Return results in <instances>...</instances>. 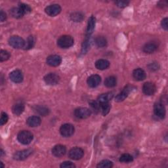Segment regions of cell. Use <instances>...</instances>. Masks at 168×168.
Listing matches in <instances>:
<instances>
[{"label": "cell", "instance_id": "8fae6325", "mask_svg": "<svg viewBox=\"0 0 168 168\" xmlns=\"http://www.w3.org/2000/svg\"><path fill=\"white\" fill-rule=\"evenodd\" d=\"M101 82V77L100 76L97 74H93L89 76L87 79V84L88 86L91 88H95L99 86V84Z\"/></svg>", "mask_w": 168, "mask_h": 168}, {"label": "cell", "instance_id": "2e32d148", "mask_svg": "<svg viewBox=\"0 0 168 168\" xmlns=\"http://www.w3.org/2000/svg\"><path fill=\"white\" fill-rule=\"evenodd\" d=\"M66 153V148L64 145L57 144L52 149V154L56 157H61L64 156Z\"/></svg>", "mask_w": 168, "mask_h": 168}, {"label": "cell", "instance_id": "4dcf8cb0", "mask_svg": "<svg viewBox=\"0 0 168 168\" xmlns=\"http://www.w3.org/2000/svg\"><path fill=\"white\" fill-rule=\"evenodd\" d=\"M113 166V162L108 160H104L101 161H100L97 166L99 168H111Z\"/></svg>", "mask_w": 168, "mask_h": 168}, {"label": "cell", "instance_id": "60d3db41", "mask_svg": "<svg viewBox=\"0 0 168 168\" xmlns=\"http://www.w3.org/2000/svg\"><path fill=\"white\" fill-rule=\"evenodd\" d=\"M167 18H165L163 20H161V26L163 29L165 30H167L168 29V24H167Z\"/></svg>", "mask_w": 168, "mask_h": 168}, {"label": "cell", "instance_id": "30bf717a", "mask_svg": "<svg viewBox=\"0 0 168 168\" xmlns=\"http://www.w3.org/2000/svg\"><path fill=\"white\" fill-rule=\"evenodd\" d=\"M143 91L146 95L151 96L156 93V87L153 83L146 82L144 83L143 86Z\"/></svg>", "mask_w": 168, "mask_h": 168}, {"label": "cell", "instance_id": "5b68a950", "mask_svg": "<svg viewBox=\"0 0 168 168\" xmlns=\"http://www.w3.org/2000/svg\"><path fill=\"white\" fill-rule=\"evenodd\" d=\"M154 114L160 119H164L166 113L164 104L161 102L156 103L154 106Z\"/></svg>", "mask_w": 168, "mask_h": 168}, {"label": "cell", "instance_id": "7a4b0ae2", "mask_svg": "<svg viewBox=\"0 0 168 168\" xmlns=\"http://www.w3.org/2000/svg\"><path fill=\"white\" fill-rule=\"evenodd\" d=\"M33 134L29 131H21L17 135L18 141L22 144H29L33 140Z\"/></svg>", "mask_w": 168, "mask_h": 168}, {"label": "cell", "instance_id": "d590c367", "mask_svg": "<svg viewBox=\"0 0 168 168\" xmlns=\"http://www.w3.org/2000/svg\"><path fill=\"white\" fill-rule=\"evenodd\" d=\"M8 120H9V117H8L7 114L2 112L1 114V119H0V125L3 126L7 122Z\"/></svg>", "mask_w": 168, "mask_h": 168}, {"label": "cell", "instance_id": "3957f363", "mask_svg": "<svg viewBox=\"0 0 168 168\" xmlns=\"http://www.w3.org/2000/svg\"><path fill=\"white\" fill-rule=\"evenodd\" d=\"M9 43L11 47L15 49H20L24 47L25 42L21 37L18 36H13L9 38Z\"/></svg>", "mask_w": 168, "mask_h": 168}, {"label": "cell", "instance_id": "9c48e42d", "mask_svg": "<svg viewBox=\"0 0 168 168\" xmlns=\"http://www.w3.org/2000/svg\"><path fill=\"white\" fill-rule=\"evenodd\" d=\"M46 13L50 16H55L61 12V7L58 4L50 5L45 9Z\"/></svg>", "mask_w": 168, "mask_h": 168}, {"label": "cell", "instance_id": "d6986e66", "mask_svg": "<svg viewBox=\"0 0 168 168\" xmlns=\"http://www.w3.org/2000/svg\"><path fill=\"white\" fill-rule=\"evenodd\" d=\"M114 93L113 92H108L101 94L98 97L97 101L99 104L100 103H108L110 100L113 98Z\"/></svg>", "mask_w": 168, "mask_h": 168}, {"label": "cell", "instance_id": "836d02e7", "mask_svg": "<svg viewBox=\"0 0 168 168\" xmlns=\"http://www.w3.org/2000/svg\"><path fill=\"white\" fill-rule=\"evenodd\" d=\"M10 53L5 50H1L0 51V61L3 62V61L7 60L10 58Z\"/></svg>", "mask_w": 168, "mask_h": 168}, {"label": "cell", "instance_id": "603a6c76", "mask_svg": "<svg viewBox=\"0 0 168 168\" xmlns=\"http://www.w3.org/2000/svg\"><path fill=\"white\" fill-rule=\"evenodd\" d=\"M158 47L154 43H147L145 46L143 47V51L146 53H153L154 51H156Z\"/></svg>", "mask_w": 168, "mask_h": 168}, {"label": "cell", "instance_id": "7bdbcfd3", "mask_svg": "<svg viewBox=\"0 0 168 168\" xmlns=\"http://www.w3.org/2000/svg\"><path fill=\"white\" fill-rule=\"evenodd\" d=\"M167 2H160L159 3H158V7H160L161 8H163V7H165V5H164V3H166Z\"/></svg>", "mask_w": 168, "mask_h": 168}, {"label": "cell", "instance_id": "484cf974", "mask_svg": "<svg viewBox=\"0 0 168 168\" xmlns=\"http://www.w3.org/2000/svg\"><path fill=\"white\" fill-rule=\"evenodd\" d=\"M95 43L99 47H104L107 45V40L103 36H98L95 40Z\"/></svg>", "mask_w": 168, "mask_h": 168}, {"label": "cell", "instance_id": "e0dca14e", "mask_svg": "<svg viewBox=\"0 0 168 168\" xmlns=\"http://www.w3.org/2000/svg\"><path fill=\"white\" fill-rule=\"evenodd\" d=\"M42 120L39 116H30L26 120L27 125L31 127H36L41 124Z\"/></svg>", "mask_w": 168, "mask_h": 168}, {"label": "cell", "instance_id": "44dd1931", "mask_svg": "<svg viewBox=\"0 0 168 168\" xmlns=\"http://www.w3.org/2000/svg\"><path fill=\"white\" fill-rule=\"evenodd\" d=\"M95 23H96V19H95V16H91V17L89 19L87 23V33L88 35H90L93 33L95 27Z\"/></svg>", "mask_w": 168, "mask_h": 168}, {"label": "cell", "instance_id": "f1b7e54d", "mask_svg": "<svg viewBox=\"0 0 168 168\" xmlns=\"http://www.w3.org/2000/svg\"><path fill=\"white\" fill-rule=\"evenodd\" d=\"M100 110L103 116H106L110 110V105L109 103H104L100 104Z\"/></svg>", "mask_w": 168, "mask_h": 168}, {"label": "cell", "instance_id": "83f0119b", "mask_svg": "<svg viewBox=\"0 0 168 168\" xmlns=\"http://www.w3.org/2000/svg\"><path fill=\"white\" fill-rule=\"evenodd\" d=\"M33 110H34L36 113L39 114L40 115L46 116L49 114V110L47 108L45 107V106H36L34 108H33Z\"/></svg>", "mask_w": 168, "mask_h": 168}, {"label": "cell", "instance_id": "e575fe53", "mask_svg": "<svg viewBox=\"0 0 168 168\" xmlns=\"http://www.w3.org/2000/svg\"><path fill=\"white\" fill-rule=\"evenodd\" d=\"M89 104H90V106L91 109L95 112V113H97L100 110V104L98 103V101H95V100H91L89 102Z\"/></svg>", "mask_w": 168, "mask_h": 168}, {"label": "cell", "instance_id": "5bb4252c", "mask_svg": "<svg viewBox=\"0 0 168 168\" xmlns=\"http://www.w3.org/2000/svg\"><path fill=\"white\" fill-rule=\"evenodd\" d=\"M32 150L30 149L19 151V152L16 153L14 154L13 158L16 160H24L29 157V156L32 154Z\"/></svg>", "mask_w": 168, "mask_h": 168}, {"label": "cell", "instance_id": "7402d4cb", "mask_svg": "<svg viewBox=\"0 0 168 168\" xmlns=\"http://www.w3.org/2000/svg\"><path fill=\"white\" fill-rule=\"evenodd\" d=\"M24 110V105L21 103H17L13 105L12 111L14 114L16 116L20 115Z\"/></svg>", "mask_w": 168, "mask_h": 168}, {"label": "cell", "instance_id": "8992f818", "mask_svg": "<svg viewBox=\"0 0 168 168\" xmlns=\"http://www.w3.org/2000/svg\"><path fill=\"white\" fill-rule=\"evenodd\" d=\"M91 114V110L87 108L80 107L76 108L74 111V115L80 119H86L90 116Z\"/></svg>", "mask_w": 168, "mask_h": 168}, {"label": "cell", "instance_id": "f35d334b", "mask_svg": "<svg viewBox=\"0 0 168 168\" xmlns=\"http://www.w3.org/2000/svg\"><path fill=\"white\" fill-rule=\"evenodd\" d=\"M116 5L120 8H124L127 6H128L130 2L128 1H116L115 2Z\"/></svg>", "mask_w": 168, "mask_h": 168}, {"label": "cell", "instance_id": "74e56055", "mask_svg": "<svg viewBox=\"0 0 168 168\" xmlns=\"http://www.w3.org/2000/svg\"><path fill=\"white\" fill-rule=\"evenodd\" d=\"M60 167L61 168H74L76 167V166L71 161H66L63 162V163L60 164Z\"/></svg>", "mask_w": 168, "mask_h": 168}, {"label": "cell", "instance_id": "6da1fadb", "mask_svg": "<svg viewBox=\"0 0 168 168\" xmlns=\"http://www.w3.org/2000/svg\"><path fill=\"white\" fill-rule=\"evenodd\" d=\"M74 39L69 35L60 36L57 40L58 46L62 49H68L74 45Z\"/></svg>", "mask_w": 168, "mask_h": 168}, {"label": "cell", "instance_id": "1f68e13d", "mask_svg": "<svg viewBox=\"0 0 168 168\" xmlns=\"http://www.w3.org/2000/svg\"><path fill=\"white\" fill-rule=\"evenodd\" d=\"M19 7L21 10L22 12L23 13L24 15L30 13L31 12V11H32V9L29 6V5H27V4H25V3H19Z\"/></svg>", "mask_w": 168, "mask_h": 168}, {"label": "cell", "instance_id": "d4e9b609", "mask_svg": "<svg viewBox=\"0 0 168 168\" xmlns=\"http://www.w3.org/2000/svg\"><path fill=\"white\" fill-rule=\"evenodd\" d=\"M10 14L14 18L16 19H20L23 16L24 14L22 12L21 10L19 9V7H13L10 10Z\"/></svg>", "mask_w": 168, "mask_h": 168}, {"label": "cell", "instance_id": "ab89813d", "mask_svg": "<svg viewBox=\"0 0 168 168\" xmlns=\"http://www.w3.org/2000/svg\"><path fill=\"white\" fill-rule=\"evenodd\" d=\"M148 68L150 70L155 71V70H157L159 69V65L156 63H151L148 65Z\"/></svg>", "mask_w": 168, "mask_h": 168}, {"label": "cell", "instance_id": "ac0fdd59", "mask_svg": "<svg viewBox=\"0 0 168 168\" xmlns=\"http://www.w3.org/2000/svg\"><path fill=\"white\" fill-rule=\"evenodd\" d=\"M133 77L137 81H143L146 79V73L141 69H137L133 72Z\"/></svg>", "mask_w": 168, "mask_h": 168}, {"label": "cell", "instance_id": "8d00e7d4", "mask_svg": "<svg viewBox=\"0 0 168 168\" xmlns=\"http://www.w3.org/2000/svg\"><path fill=\"white\" fill-rule=\"evenodd\" d=\"M89 47V39L86 38L82 45V53H86Z\"/></svg>", "mask_w": 168, "mask_h": 168}, {"label": "cell", "instance_id": "ee69618b", "mask_svg": "<svg viewBox=\"0 0 168 168\" xmlns=\"http://www.w3.org/2000/svg\"><path fill=\"white\" fill-rule=\"evenodd\" d=\"M3 153H4V152L3 151V150L2 149V150H1V156H3V154H4Z\"/></svg>", "mask_w": 168, "mask_h": 168}, {"label": "cell", "instance_id": "cb8c5ba5", "mask_svg": "<svg viewBox=\"0 0 168 168\" xmlns=\"http://www.w3.org/2000/svg\"><path fill=\"white\" fill-rule=\"evenodd\" d=\"M117 80L114 76H109L106 77L104 81V86L108 88L114 87L116 86Z\"/></svg>", "mask_w": 168, "mask_h": 168}, {"label": "cell", "instance_id": "9a60e30c", "mask_svg": "<svg viewBox=\"0 0 168 168\" xmlns=\"http://www.w3.org/2000/svg\"><path fill=\"white\" fill-rule=\"evenodd\" d=\"M10 79L14 83H20L23 80V74L19 70H15L11 72L9 74Z\"/></svg>", "mask_w": 168, "mask_h": 168}, {"label": "cell", "instance_id": "4fadbf2b", "mask_svg": "<svg viewBox=\"0 0 168 168\" xmlns=\"http://www.w3.org/2000/svg\"><path fill=\"white\" fill-rule=\"evenodd\" d=\"M61 62H62V59L59 55H50L47 58V63L51 66H58L60 64Z\"/></svg>", "mask_w": 168, "mask_h": 168}, {"label": "cell", "instance_id": "f546056e", "mask_svg": "<svg viewBox=\"0 0 168 168\" xmlns=\"http://www.w3.org/2000/svg\"><path fill=\"white\" fill-rule=\"evenodd\" d=\"M120 161L123 162V163H130L133 161V158L131 155L130 154H123L120 158Z\"/></svg>", "mask_w": 168, "mask_h": 168}, {"label": "cell", "instance_id": "7c38bea8", "mask_svg": "<svg viewBox=\"0 0 168 168\" xmlns=\"http://www.w3.org/2000/svg\"><path fill=\"white\" fill-rule=\"evenodd\" d=\"M131 90H132V87H131L130 86H126L124 89H123L122 91L120 92L116 97L115 100H116V102L124 101V100L128 97L129 94L130 93V92H131Z\"/></svg>", "mask_w": 168, "mask_h": 168}, {"label": "cell", "instance_id": "ba28073f", "mask_svg": "<svg viewBox=\"0 0 168 168\" xmlns=\"http://www.w3.org/2000/svg\"><path fill=\"white\" fill-rule=\"evenodd\" d=\"M43 80L47 85L55 86L60 82V77L55 73H49L44 76Z\"/></svg>", "mask_w": 168, "mask_h": 168}, {"label": "cell", "instance_id": "52a82bcc", "mask_svg": "<svg viewBox=\"0 0 168 168\" xmlns=\"http://www.w3.org/2000/svg\"><path fill=\"white\" fill-rule=\"evenodd\" d=\"M84 154V151L83 149L79 147H74L72 148L69 153V158L74 160H78L82 158Z\"/></svg>", "mask_w": 168, "mask_h": 168}, {"label": "cell", "instance_id": "f6af8a7d", "mask_svg": "<svg viewBox=\"0 0 168 168\" xmlns=\"http://www.w3.org/2000/svg\"><path fill=\"white\" fill-rule=\"evenodd\" d=\"M1 164H2V167H4V166H3V163H2V162H1Z\"/></svg>", "mask_w": 168, "mask_h": 168}, {"label": "cell", "instance_id": "277c9868", "mask_svg": "<svg viewBox=\"0 0 168 168\" xmlns=\"http://www.w3.org/2000/svg\"><path fill=\"white\" fill-rule=\"evenodd\" d=\"M75 131V128L73 125L70 124H63L60 128V135L64 137H71Z\"/></svg>", "mask_w": 168, "mask_h": 168}, {"label": "cell", "instance_id": "d6a6232c", "mask_svg": "<svg viewBox=\"0 0 168 168\" xmlns=\"http://www.w3.org/2000/svg\"><path fill=\"white\" fill-rule=\"evenodd\" d=\"M70 18L74 22H81L83 19V15L81 13H74L70 15Z\"/></svg>", "mask_w": 168, "mask_h": 168}, {"label": "cell", "instance_id": "b9f144b4", "mask_svg": "<svg viewBox=\"0 0 168 168\" xmlns=\"http://www.w3.org/2000/svg\"><path fill=\"white\" fill-rule=\"evenodd\" d=\"M7 19V15L5 14L3 11H1L0 13V19H1V22H4Z\"/></svg>", "mask_w": 168, "mask_h": 168}, {"label": "cell", "instance_id": "4316f807", "mask_svg": "<svg viewBox=\"0 0 168 168\" xmlns=\"http://www.w3.org/2000/svg\"><path fill=\"white\" fill-rule=\"evenodd\" d=\"M34 44H35V38L33 36H30L27 38L26 41L25 42V44H24L23 49L24 50L30 49L34 46Z\"/></svg>", "mask_w": 168, "mask_h": 168}, {"label": "cell", "instance_id": "ffe728a7", "mask_svg": "<svg viewBox=\"0 0 168 168\" xmlns=\"http://www.w3.org/2000/svg\"><path fill=\"white\" fill-rule=\"evenodd\" d=\"M95 66L98 70H104L110 66V62L106 59H99L95 63Z\"/></svg>", "mask_w": 168, "mask_h": 168}]
</instances>
